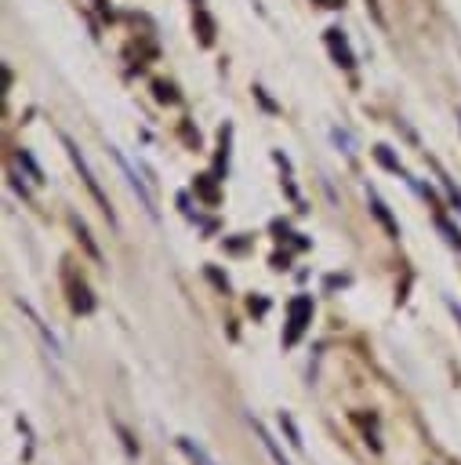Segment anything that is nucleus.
Listing matches in <instances>:
<instances>
[{
    "mask_svg": "<svg viewBox=\"0 0 461 465\" xmlns=\"http://www.w3.org/2000/svg\"><path fill=\"white\" fill-rule=\"evenodd\" d=\"M457 124H461V116H457Z\"/></svg>",
    "mask_w": 461,
    "mask_h": 465,
    "instance_id": "nucleus-8",
    "label": "nucleus"
},
{
    "mask_svg": "<svg viewBox=\"0 0 461 465\" xmlns=\"http://www.w3.org/2000/svg\"><path fill=\"white\" fill-rule=\"evenodd\" d=\"M196 18H200V40H203V44H211V40H214V25H211V18H207L203 11H200Z\"/></svg>",
    "mask_w": 461,
    "mask_h": 465,
    "instance_id": "nucleus-7",
    "label": "nucleus"
},
{
    "mask_svg": "<svg viewBox=\"0 0 461 465\" xmlns=\"http://www.w3.org/2000/svg\"><path fill=\"white\" fill-rule=\"evenodd\" d=\"M178 447H181V450H185V454H189V458H192L196 465H214V461L207 458V450H203L200 443H192L189 436H178Z\"/></svg>",
    "mask_w": 461,
    "mask_h": 465,
    "instance_id": "nucleus-6",
    "label": "nucleus"
},
{
    "mask_svg": "<svg viewBox=\"0 0 461 465\" xmlns=\"http://www.w3.org/2000/svg\"><path fill=\"white\" fill-rule=\"evenodd\" d=\"M254 432H258V440L265 443V450L272 454V461H276V465H290V461H287V454H283V450L276 447V440H272V436L265 432V425H261V421H254Z\"/></svg>",
    "mask_w": 461,
    "mask_h": 465,
    "instance_id": "nucleus-5",
    "label": "nucleus"
},
{
    "mask_svg": "<svg viewBox=\"0 0 461 465\" xmlns=\"http://www.w3.org/2000/svg\"><path fill=\"white\" fill-rule=\"evenodd\" d=\"M327 44H330V51H334L338 65H345V69H352V65H356V62H352V51H348L345 36H338V29H327Z\"/></svg>",
    "mask_w": 461,
    "mask_h": 465,
    "instance_id": "nucleus-3",
    "label": "nucleus"
},
{
    "mask_svg": "<svg viewBox=\"0 0 461 465\" xmlns=\"http://www.w3.org/2000/svg\"><path fill=\"white\" fill-rule=\"evenodd\" d=\"M109 153H113V160L120 163V171H123V178H127V185L134 189V196L142 200V207H145V214H149V218H156V200H152V193H149V185H145V182L138 178V171L131 167V160H127V156H123L120 149H113V145H109Z\"/></svg>",
    "mask_w": 461,
    "mask_h": 465,
    "instance_id": "nucleus-2",
    "label": "nucleus"
},
{
    "mask_svg": "<svg viewBox=\"0 0 461 465\" xmlns=\"http://www.w3.org/2000/svg\"><path fill=\"white\" fill-rule=\"evenodd\" d=\"M367 200H370V211H374V218L385 225V232H388V236H399V225L392 222V214H388V207L381 203V196H378V193H367Z\"/></svg>",
    "mask_w": 461,
    "mask_h": 465,
    "instance_id": "nucleus-4",
    "label": "nucleus"
},
{
    "mask_svg": "<svg viewBox=\"0 0 461 465\" xmlns=\"http://www.w3.org/2000/svg\"><path fill=\"white\" fill-rule=\"evenodd\" d=\"M62 145H65V153H69V160H73V167L80 171V178H83V185H87V193L94 196V203L102 207V214L109 218V225H116V214H113V207H109V196L102 193V185H98V178H94V171H91V163L83 160V153L76 149V142L69 138V134H62Z\"/></svg>",
    "mask_w": 461,
    "mask_h": 465,
    "instance_id": "nucleus-1",
    "label": "nucleus"
}]
</instances>
